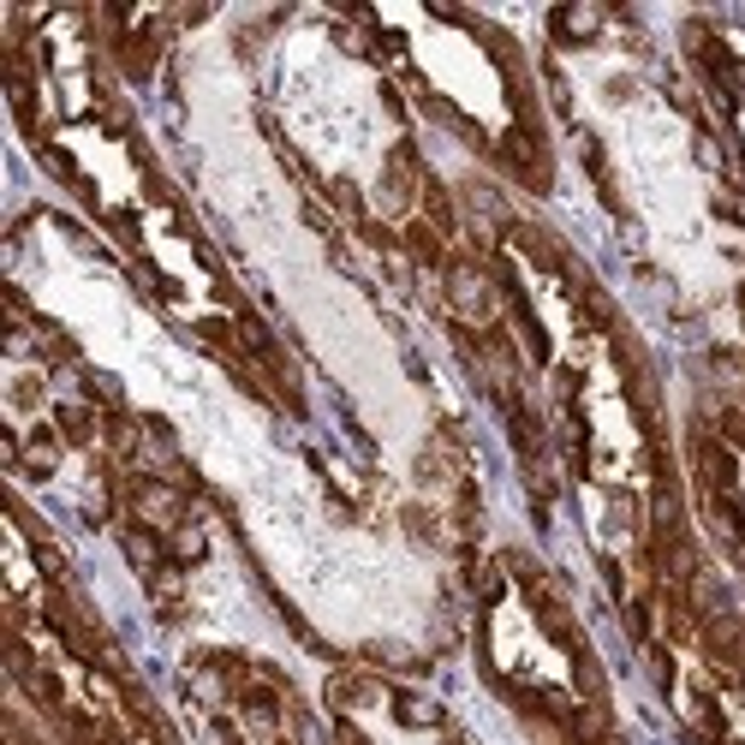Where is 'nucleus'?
<instances>
[{"label":"nucleus","instance_id":"11","mask_svg":"<svg viewBox=\"0 0 745 745\" xmlns=\"http://www.w3.org/2000/svg\"><path fill=\"white\" fill-rule=\"evenodd\" d=\"M477 596H484V603L501 596V573H495V566H489V573H477Z\"/></svg>","mask_w":745,"mask_h":745},{"label":"nucleus","instance_id":"12","mask_svg":"<svg viewBox=\"0 0 745 745\" xmlns=\"http://www.w3.org/2000/svg\"><path fill=\"white\" fill-rule=\"evenodd\" d=\"M334 745H370V739H364L358 727H353V722H346V715H341V722H334Z\"/></svg>","mask_w":745,"mask_h":745},{"label":"nucleus","instance_id":"9","mask_svg":"<svg viewBox=\"0 0 745 745\" xmlns=\"http://www.w3.org/2000/svg\"><path fill=\"white\" fill-rule=\"evenodd\" d=\"M364 698H376V685L364 680V674H334V680H328V704L341 710V715H346V710H358Z\"/></svg>","mask_w":745,"mask_h":745},{"label":"nucleus","instance_id":"2","mask_svg":"<svg viewBox=\"0 0 745 745\" xmlns=\"http://www.w3.org/2000/svg\"><path fill=\"white\" fill-rule=\"evenodd\" d=\"M447 304L465 323H489V274L465 257H447Z\"/></svg>","mask_w":745,"mask_h":745},{"label":"nucleus","instance_id":"4","mask_svg":"<svg viewBox=\"0 0 745 745\" xmlns=\"http://www.w3.org/2000/svg\"><path fill=\"white\" fill-rule=\"evenodd\" d=\"M54 465H61V435H54V430H36L31 442L19 447V472H24V477H48Z\"/></svg>","mask_w":745,"mask_h":745},{"label":"nucleus","instance_id":"8","mask_svg":"<svg viewBox=\"0 0 745 745\" xmlns=\"http://www.w3.org/2000/svg\"><path fill=\"white\" fill-rule=\"evenodd\" d=\"M162 543H168V566H192V561H203V554H209V543H203L197 525H173Z\"/></svg>","mask_w":745,"mask_h":745},{"label":"nucleus","instance_id":"7","mask_svg":"<svg viewBox=\"0 0 745 745\" xmlns=\"http://www.w3.org/2000/svg\"><path fill=\"white\" fill-rule=\"evenodd\" d=\"M400 245H406V251H412L418 262H430V269H435V262L447 269V239H442V233H435L430 222H412V227L400 233Z\"/></svg>","mask_w":745,"mask_h":745},{"label":"nucleus","instance_id":"5","mask_svg":"<svg viewBox=\"0 0 745 745\" xmlns=\"http://www.w3.org/2000/svg\"><path fill=\"white\" fill-rule=\"evenodd\" d=\"M54 430H61V435H66V442L90 447V442H96V430H101V423H96V412H90V406L66 400V406H54Z\"/></svg>","mask_w":745,"mask_h":745},{"label":"nucleus","instance_id":"6","mask_svg":"<svg viewBox=\"0 0 745 745\" xmlns=\"http://www.w3.org/2000/svg\"><path fill=\"white\" fill-rule=\"evenodd\" d=\"M549 24H554V36H561V42H591L596 31H603V12H596V7H561Z\"/></svg>","mask_w":745,"mask_h":745},{"label":"nucleus","instance_id":"10","mask_svg":"<svg viewBox=\"0 0 745 745\" xmlns=\"http://www.w3.org/2000/svg\"><path fill=\"white\" fill-rule=\"evenodd\" d=\"M393 715H400L406 727H435L442 722V710H435L430 698H418V692H393Z\"/></svg>","mask_w":745,"mask_h":745},{"label":"nucleus","instance_id":"13","mask_svg":"<svg viewBox=\"0 0 745 745\" xmlns=\"http://www.w3.org/2000/svg\"><path fill=\"white\" fill-rule=\"evenodd\" d=\"M739 316H745V287H739Z\"/></svg>","mask_w":745,"mask_h":745},{"label":"nucleus","instance_id":"1","mask_svg":"<svg viewBox=\"0 0 745 745\" xmlns=\"http://www.w3.org/2000/svg\"><path fill=\"white\" fill-rule=\"evenodd\" d=\"M126 501L138 525H150V531H173V525H185V489H173L168 477H126Z\"/></svg>","mask_w":745,"mask_h":745},{"label":"nucleus","instance_id":"3","mask_svg":"<svg viewBox=\"0 0 745 745\" xmlns=\"http://www.w3.org/2000/svg\"><path fill=\"white\" fill-rule=\"evenodd\" d=\"M382 192L393 197V203H406L418 192V150L412 143H400V150L388 155V168H382Z\"/></svg>","mask_w":745,"mask_h":745}]
</instances>
